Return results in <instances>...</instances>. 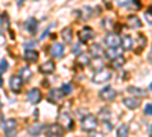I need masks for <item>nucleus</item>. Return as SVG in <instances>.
<instances>
[{
    "label": "nucleus",
    "instance_id": "obj_1",
    "mask_svg": "<svg viewBox=\"0 0 152 137\" xmlns=\"http://www.w3.org/2000/svg\"><path fill=\"white\" fill-rule=\"evenodd\" d=\"M111 78H113L111 70L102 67V69H99V70L94 72V75H93L91 79H93V82H96V84H104V82H108Z\"/></svg>",
    "mask_w": 152,
    "mask_h": 137
},
{
    "label": "nucleus",
    "instance_id": "obj_2",
    "mask_svg": "<svg viewBox=\"0 0 152 137\" xmlns=\"http://www.w3.org/2000/svg\"><path fill=\"white\" fill-rule=\"evenodd\" d=\"M81 128L84 131H93L97 128V117L94 114H85L81 119Z\"/></svg>",
    "mask_w": 152,
    "mask_h": 137
},
{
    "label": "nucleus",
    "instance_id": "obj_3",
    "mask_svg": "<svg viewBox=\"0 0 152 137\" xmlns=\"http://www.w3.org/2000/svg\"><path fill=\"white\" fill-rule=\"evenodd\" d=\"M43 131L49 137H61L62 134H64L66 130L62 128L61 123H50V125H47V127L43 128Z\"/></svg>",
    "mask_w": 152,
    "mask_h": 137
},
{
    "label": "nucleus",
    "instance_id": "obj_4",
    "mask_svg": "<svg viewBox=\"0 0 152 137\" xmlns=\"http://www.w3.org/2000/svg\"><path fill=\"white\" fill-rule=\"evenodd\" d=\"M116 96H117V92L114 90L111 85H107V87H104V89L99 92V97L102 99V101H107V102H111V101H114V99H116Z\"/></svg>",
    "mask_w": 152,
    "mask_h": 137
},
{
    "label": "nucleus",
    "instance_id": "obj_5",
    "mask_svg": "<svg viewBox=\"0 0 152 137\" xmlns=\"http://www.w3.org/2000/svg\"><path fill=\"white\" fill-rule=\"evenodd\" d=\"M17 127H18L17 119H6V120L3 122V131H5V134L9 136V137L15 136V133H17Z\"/></svg>",
    "mask_w": 152,
    "mask_h": 137
},
{
    "label": "nucleus",
    "instance_id": "obj_6",
    "mask_svg": "<svg viewBox=\"0 0 152 137\" xmlns=\"http://www.w3.org/2000/svg\"><path fill=\"white\" fill-rule=\"evenodd\" d=\"M104 43L108 47H120V35L117 32H108L104 38Z\"/></svg>",
    "mask_w": 152,
    "mask_h": 137
},
{
    "label": "nucleus",
    "instance_id": "obj_7",
    "mask_svg": "<svg viewBox=\"0 0 152 137\" xmlns=\"http://www.w3.org/2000/svg\"><path fill=\"white\" fill-rule=\"evenodd\" d=\"M64 97H66V95L62 93L61 89H52L47 95L49 102H52V104H61L62 101H64Z\"/></svg>",
    "mask_w": 152,
    "mask_h": 137
},
{
    "label": "nucleus",
    "instance_id": "obj_8",
    "mask_svg": "<svg viewBox=\"0 0 152 137\" xmlns=\"http://www.w3.org/2000/svg\"><path fill=\"white\" fill-rule=\"evenodd\" d=\"M58 123H61L64 130H69V131L73 130V119H72V116L67 113V111H64V113H61V114H59V117H58Z\"/></svg>",
    "mask_w": 152,
    "mask_h": 137
},
{
    "label": "nucleus",
    "instance_id": "obj_9",
    "mask_svg": "<svg viewBox=\"0 0 152 137\" xmlns=\"http://www.w3.org/2000/svg\"><path fill=\"white\" fill-rule=\"evenodd\" d=\"M140 104H142L140 96H128V97L123 99V105H125L126 108H129V110L138 108V107H140Z\"/></svg>",
    "mask_w": 152,
    "mask_h": 137
},
{
    "label": "nucleus",
    "instance_id": "obj_10",
    "mask_svg": "<svg viewBox=\"0 0 152 137\" xmlns=\"http://www.w3.org/2000/svg\"><path fill=\"white\" fill-rule=\"evenodd\" d=\"M78 35H79V41H81V43H88V41H90L93 37H94V31H93L90 26H84V28L79 31Z\"/></svg>",
    "mask_w": 152,
    "mask_h": 137
},
{
    "label": "nucleus",
    "instance_id": "obj_11",
    "mask_svg": "<svg viewBox=\"0 0 152 137\" xmlns=\"http://www.w3.org/2000/svg\"><path fill=\"white\" fill-rule=\"evenodd\" d=\"M9 87H11V90L14 92V93L21 92V87H23V79H21L20 75H12L11 79H9Z\"/></svg>",
    "mask_w": 152,
    "mask_h": 137
},
{
    "label": "nucleus",
    "instance_id": "obj_12",
    "mask_svg": "<svg viewBox=\"0 0 152 137\" xmlns=\"http://www.w3.org/2000/svg\"><path fill=\"white\" fill-rule=\"evenodd\" d=\"M50 55H52L55 59L56 58H62L64 56V53H66V47H64V44H61V43H55L52 47H50Z\"/></svg>",
    "mask_w": 152,
    "mask_h": 137
},
{
    "label": "nucleus",
    "instance_id": "obj_13",
    "mask_svg": "<svg viewBox=\"0 0 152 137\" xmlns=\"http://www.w3.org/2000/svg\"><path fill=\"white\" fill-rule=\"evenodd\" d=\"M38 58H40V55H38V52L35 51V49H26V51H24V59H26V63H37L38 61Z\"/></svg>",
    "mask_w": 152,
    "mask_h": 137
},
{
    "label": "nucleus",
    "instance_id": "obj_14",
    "mask_svg": "<svg viewBox=\"0 0 152 137\" xmlns=\"http://www.w3.org/2000/svg\"><path fill=\"white\" fill-rule=\"evenodd\" d=\"M41 99H43V96H41L40 89H32V90L28 93V101H29L31 104H38Z\"/></svg>",
    "mask_w": 152,
    "mask_h": 137
},
{
    "label": "nucleus",
    "instance_id": "obj_15",
    "mask_svg": "<svg viewBox=\"0 0 152 137\" xmlns=\"http://www.w3.org/2000/svg\"><path fill=\"white\" fill-rule=\"evenodd\" d=\"M24 28H26V31H28L31 35L37 34V31H38V21H37V18H34V17L28 18L26 23H24Z\"/></svg>",
    "mask_w": 152,
    "mask_h": 137
},
{
    "label": "nucleus",
    "instance_id": "obj_16",
    "mask_svg": "<svg viewBox=\"0 0 152 137\" xmlns=\"http://www.w3.org/2000/svg\"><path fill=\"white\" fill-rule=\"evenodd\" d=\"M40 72H41L43 75H52V73L55 72V63H53L52 59L46 61V63H43V66L40 67Z\"/></svg>",
    "mask_w": 152,
    "mask_h": 137
},
{
    "label": "nucleus",
    "instance_id": "obj_17",
    "mask_svg": "<svg viewBox=\"0 0 152 137\" xmlns=\"http://www.w3.org/2000/svg\"><path fill=\"white\" fill-rule=\"evenodd\" d=\"M125 63H126V58L123 55H117V56H114L111 59V67L114 70H119V69H122L125 66Z\"/></svg>",
    "mask_w": 152,
    "mask_h": 137
},
{
    "label": "nucleus",
    "instance_id": "obj_18",
    "mask_svg": "<svg viewBox=\"0 0 152 137\" xmlns=\"http://www.w3.org/2000/svg\"><path fill=\"white\" fill-rule=\"evenodd\" d=\"M120 46H122L123 51H131V49L134 47V40L129 35H125V37L120 38Z\"/></svg>",
    "mask_w": 152,
    "mask_h": 137
},
{
    "label": "nucleus",
    "instance_id": "obj_19",
    "mask_svg": "<svg viewBox=\"0 0 152 137\" xmlns=\"http://www.w3.org/2000/svg\"><path fill=\"white\" fill-rule=\"evenodd\" d=\"M137 46H135V53H142L143 52V49L146 47V44H148V40H146V37L143 35V34H140L137 37Z\"/></svg>",
    "mask_w": 152,
    "mask_h": 137
},
{
    "label": "nucleus",
    "instance_id": "obj_20",
    "mask_svg": "<svg viewBox=\"0 0 152 137\" xmlns=\"http://www.w3.org/2000/svg\"><path fill=\"white\" fill-rule=\"evenodd\" d=\"M128 26L132 28V29H138V28H142V20L140 17H137V15H129L128 17Z\"/></svg>",
    "mask_w": 152,
    "mask_h": 137
},
{
    "label": "nucleus",
    "instance_id": "obj_21",
    "mask_svg": "<svg viewBox=\"0 0 152 137\" xmlns=\"http://www.w3.org/2000/svg\"><path fill=\"white\" fill-rule=\"evenodd\" d=\"M88 66H90V67H93L94 70H99V69L105 67L102 56H93V61H90V63H88Z\"/></svg>",
    "mask_w": 152,
    "mask_h": 137
},
{
    "label": "nucleus",
    "instance_id": "obj_22",
    "mask_svg": "<svg viewBox=\"0 0 152 137\" xmlns=\"http://www.w3.org/2000/svg\"><path fill=\"white\" fill-rule=\"evenodd\" d=\"M88 63H90V55L81 52L78 55V59H76V64H78L79 67H85V66H88Z\"/></svg>",
    "mask_w": 152,
    "mask_h": 137
},
{
    "label": "nucleus",
    "instance_id": "obj_23",
    "mask_svg": "<svg viewBox=\"0 0 152 137\" xmlns=\"http://www.w3.org/2000/svg\"><path fill=\"white\" fill-rule=\"evenodd\" d=\"M90 55L91 56H104V49L100 44H91L90 46Z\"/></svg>",
    "mask_w": 152,
    "mask_h": 137
},
{
    "label": "nucleus",
    "instance_id": "obj_24",
    "mask_svg": "<svg viewBox=\"0 0 152 137\" xmlns=\"http://www.w3.org/2000/svg\"><path fill=\"white\" fill-rule=\"evenodd\" d=\"M97 119H99L100 122L110 120V119H111V111H110L108 108H102V110L99 111V114H97Z\"/></svg>",
    "mask_w": 152,
    "mask_h": 137
},
{
    "label": "nucleus",
    "instance_id": "obj_25",
    "mask_svg": "<svg viewBox=\"0 0 152 137\" xmlns=\"http://www.w3.org/2000/svg\"><path fill=\"white\" fill-rule=\"evenodd\" d=\"M72 35H73L72 28H66V29L61 31V38H62V41H64V43H70L72 41Z\"/></svg>",
    "mask_w": 152,
    "mask_h": 137
},
{
    "label": "nucleus",
    "instance_id": "obj_26",
    "mask_svg": "<svg viewBox=\"0 0 152 137\" xmlns=\"http://www.w3.org/2000/svg\"><path fill=\"white\" fill-rule=\"evenodd\" d=\"M43 128H44V127L41 125V123H34L32 127H29L28 131H29L31 136H40V134L43 133Z\"/></svg>",
    "mask_w": 152,
    "mask_h": 137
},
{
    "label": "nucleus",
    "instance_id": "obj_27",
    "mask_svg": "<svg viewBox=\"0 0 152 137\" xmlns=\"http://www.w3.org/2000/svg\"><path fill=\"white\" fill-rule=\"evenodd\" d=\"M18 75L21 76L23 82H24V81H31V78H32V70H31L29 67H23V69L20 70Z\"/></svg>",
    "mask_w": 152,
    "mask_h": 137
},
{
    "label": "nucleus",
    "instance_id": "obj_28",
    "mask_svg": "<svg viewBox=\"0 0 152 137\" xmlns=\"http://www.w3.org/2000/svg\"><path fill=\"white\" fill-rule=\"evenodd\" d=\"M126 92H128L129 95H135V96H145V95H146V90L138 89V87H134V85L128 87V89H126Z\"/></svg>",
    "mask_w": 152,
    "mask_h": 137
},
{
    "label": "nucleus",
    "instance_id": "obj_29",
    "mask_svg": "<svg viewBox=\"0 0 152 137\" xmlns=\"http://www.w3.org/2000/svg\"><path fill=\"white\" fill-rule=\"evenodd\" d=\"M129 133V125L128 123H122V125L117 128V136L119 137H126Z\"/></svg>",
    "mask_w": 152,
    "mask_h": 137
},
{
    "label": "nucleus",
    "instance_id": "obj_30",
    "mask_svg": "<svg viewBox=\"0 0 152 137\" xmlns=\"http://www.w3.org/2000/svg\"><path fill=\"white\" fill-rule=\"evenodd\" d=\"M105 55H107L110 59H113L114 56L120 55V51H119V47H108V49H107V52H105Z\"/></svg>",
    "mask_w": 152,
    "mask_h": 137
},
{
    "label": "nucleus",
    "instance_id": "obj_31",
    "mask_svg": "<svg viewBox=\"0 0 152 137\" xmlns=\"http://www.w3.org/2000/svg\"><path fill=\"white\" fill-rule=\"evenodd\" d=\"M8 67H9V64H8L6 59H2V61H0V73H5V72L8 70Z\"/></svg>",
    "mask_w": 152,
    "mask_h": 137
},
{
    "label": "nucleus",
    "instance_id": "obj_32",
    "mask_svg": "<svg viewBox=\"0 0 152 137\" xmlns=\"http://www.w3.org/2000/svg\"><path fill=\"white\" fill-rule=\"evenodd\" d=\"M61 90H62V93H64V95H70L72 93V85L70 84H64V85L61 87Z\"/></svg>",
    "mask_w": 152,
    "mask_h": 137
},
{
    "label": "nucleus",
    "instance_id": "obj_33",
    "mask_svg": "<svg viewBox=\"0 0 152 137\" xmlns=\"http://www.w3.org/2000/svg\"><path fill=\"white\" fill-rule=\"evenodd\" d=\"M72 52L75 53V55H79L82 51H81V44L79 43H76V44H73V47H72Z\"/></svg>",
    "mask_w": 152,
    "mask_h": 137
},
{
    "label": "nucleus",
    "instance_id": "obj_34",
    "mask_svg": "<svg viewBox=\"0 0 152 137\" xmlns=\"http://www.w3.org/2000/svg\"><path fill=\"white\" fill-rule=\"evenodd\" d=\"M132 3H128V6H132V8H135V9H140L142 8V2L140 0H131Z\"/></svg>",
    "mask_w": 152,
    "mask_h": 137
},
{
    "label": "nucleus",
    "instance_id": "obj_35",
    "mask_svg": "<svg viewBox=\"0 0 152 137\" xmlns=\"http://www.w3.org/2000/svg\"><path fill=\"white\" fill-rule=\"evenodd\" d=\"M145 114L146 116H152V104L151 102L145 105Z\"/></svg>",
    "mask_w": 152,
    "mask_h": 137
},
{
    "label": "nucleus",
    "instance_id": "obj_36",
    "mask_svg": "<svg viewBox=\"0 0 152 137\" xmlns=\"http://www.w3.org/2000/svg\"><path fill=\"white\" fill-rule=\"evenodd\" d=\"M145 17H146V20L149 21V24H152V12H148V11H146Z\"/></svg>",
    "mask_w": 152,
    "mask_h": 137
},
{
    "label": "nucleus",
    "instance_id": "obj_37",
    "mask_svg": "<svg viewBox=\"0 0 152 137\" xmlns=\"http://www.w3.org/2000/svg\"><path fill=\"white\" fill-rule=\"evenodd\" d=\"M50 28H52V26H47V28H46V31H44V32L41 34V40H43V38H46V37H47V34H49Z\"/></svg>",
    "mask_w": 152,
    "mask_h": 137
},
{
    "label": "nucleus",
    "instance_id": "obj_38",
    "mask_svg": "<svg viewBox=\"0 0 152 137\" xmlns=\"http://www.w3.org/2000/svg\"><path fill=\"white\" fill-rule=\"evenodd\" d=\"M24 46H26V49L28 47H34L35 46V41H26V44H24Z\"/></svg>",
    "mask_w": 152,
    "mask_h": 137
},
{
    "label": "nucleus",
    "instance_id": "obj_39",
    "mask_svg": "<svg viewBox=\"0 0 152 137\" xmlns=\"http://www.w3.org/2000/svg\"><path fill=\"white\" fill-rule=\"evenodd\" d=\"M2 44H5V35L0 32V46H2Z\"/></svg>",
    "mask_w": 152,
    "mask_h": 137
},
{
    "label": "nucleus",
    "instance_id": "obj_40",
    "mask_svg": "<svg viewBox=\"0 0 152 137\" xmlns=\"http://www.w3.org/2000/svg\"><path fill=\"white\" fill-rule=\"evenodd\" d=\"M149 133H151V136H152V125L149 127Z\"/></svg>",
    "mask_w": 152,
    "mask_h": 137
},
{
    "label": "nucleus",
    "instance_id": "obj_41",
    "mask_svg": "<svg viewBox=\"0 0 152 137\" xmlns=\"http://www.w3.org/2000/svg\"><path fill=\"white\" fill-rule=\"evenodd\" d=\"M149 89H151V90H152V84H151V85H149Z\"/></svg>",
    "mask_w": 152,
    "mask_h": 137
},
{
    "label": "nucleus",
    "instance_id": "obj_42",
    "mask_svg": "<svg viewBox=\"0 0 152 137\" xmlns=\"http://www.w3.org/2000/svg\"><path fill=\"white\" fill-rule=\"evenodd\" d=\"M0 107H2V104H0Z\"/></svg>",
    "mask_w": 152,
    "mask_h": 137
}]
</instances>
